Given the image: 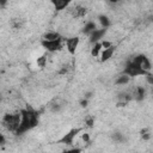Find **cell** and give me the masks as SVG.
Segmentation results:
<instances>
[{
	"mask_svg": "<svg viewBox=\"0 0 153 153\" xmlns=\"http://www.w3.org/2000/svg\"><path fill=\"white\" fill-rule=\"evenodd\" d=\"M6 1H7V0H0V5H1V6H5Z\"/></svg>",
	"mask_w": 153,
	"mask_h": 153,
	"instance_id": "28",
	"label": "cell"
},
{
	"mask_svg": "<svg viewBox=\"0 0 153 153\" xmlns=\"http://www.w3.org/2000/svg\"><path fill=\"white\" fill-rule=\"evenodd\" d=\"M80 132H82V128H73V129H71L67 134H65V135L59 140V142L60 144H65V145H73L74 138L78 135Z\"/></svg>",
	"mask_w": 153,
	"mask_h": 153,
	"instance_id": "4",
	"label": "cell"
},
{
	"mask_svg": "<svg viewBox=\"0 0 153 153\" xmlns=\"http://www.w3.org/2000/svg\"><path fill=\"white\" fill-rule=\"evenodd\" d=\"M98 19H99V23L102 24V26L103 28H109L110 26V21H109V18L107 17V16H99L98 17Z\"/></svg>",
	"mask_w": 153,
	"mask_h": 153,
	"instance_id": "17",
	"label": "cell"
},
{
	"mask_svg": "<svg viewBox=\"0 0 153 153\" xmlns=\"http://www.w3.org/2000/svg\"><path fill=\"white\" fill-rule=\"evenodd\" d=\"M96 29H97V26H96V24H94L93 22H87L86 25H85L84 29H83V32H84V34H91V32L94 31Z\"/></svg>",
	"mask_w": 153,
	"mask_h": 153,
	"instance_id": "14",
	"label": "cell"
},
{
	"mask_svg": "<svg viewBox=\"0 0 153 153\" xmlns=\"http://www.w3.org/2000/svg\"><path fill=\"white\" fill-rule=\"evenodd\" d=\"M102 48H103V47H102V43H99V42L94 43V46H93V47H92V49H91V55H92L93 57H97Z\"/></svg>",
	"mask_w": 153,
	"mask_h": 153,
	"instance_id": "15",
	"label": "cell"
},
{
	"mask_svg": "<svg viewBox=\"0 0 153 153\" xmlns=\"http://www.w3.org/2000/svg\"><path fill=\"white\" fill-rule=\"evenodd\" d=\"M129 80H130V76L123 73V75H121V76H119V78H117L116 84L117 85H126V84L129 83Z\"/></svg>",
	"mask_w": 153,
	"mask_h": 153,
	"instance_id": "16",
	"label": "cell"
},
{
	"mask_svg": "<svg viewBox=\"0 0 153 153\" xmlns=\"http://www.w3.org/2000/svg\"><path fill=\"white\" fill-rule=\"evenodd\" d=\"M134 98H135L137 101H142L144 98H145V89L144 87H141V86H139V87H137L135 90H134Z\"/></svg>",
	"mask_w": 153,
	"mask_h": 153,
	"instance_id": "11",
	"label": "cell"
},
{
	"mask_svg": "<svg viewBox=\"0 0 153 153\" xmlns=\"http://www.w3.org/2000/svg\"><path fill=\"white\" fill-rule=\"evenodd\" d=\"M46 62H47L46 55H42L41 57H38V59H37V65L40 66V67H44V66H46Z\"/></svg>",
	"mask_w": 153,
	"mask_h": 153,
	"instance_id": "18",
	"label": "cell"
},
{
	"mask_svg": "<svg viewBox=\"0 0 153 153\" xmlns=\"http://www.w3.org/2000/svg\"><path fill=\"white\" fill-rule=\"evenodd\" d=\"M115 49H116V47L115 46H111L110 48H107V49H104V51L102 53V61L104 62V61H108L109 59H111L112 57V54H114V51H115Z\"/></svg>",
	"mask_w": 153,
	"mask_h": 153,
	"instance_id": "10",
	"label": "cell"
},
{
	"mask_svg": "<svg viewBox=\"0 0 153 153\" xmlns=\"http://www.w3.org/2000/svg\"><path fill=\"white\" fill-rule=\"evenodd\" d=\"M61 38L60 34L57 32H47L43 35V40H47V41H53V40H59Z\"/></svg>",
	"mask_w": 153,
	"mask_h": 153,
	"instance_id": "13",
	"label": "cell"
},
{
	"mask_svg": "<svg viewBox=\"0 0 153 153\" xmlns=\"http://www.w3.org/2000/svg\"><path fill=\"white\" fill-rule=\"evenodd\" d=\"M0 145H1V146L5 145V138H4V135L0 137Z\"/></svg>",
	"mask_w": 153,
	"mask_h": 153,
	"instance_id": "25",
	"label": "cell"
},
{
	"mask_svg": "<svg viewBox=\"0 0 153 153\" xmlns=\"http://www.w3.org/2000/svg\"><path fill=\"white\" fill-rule=\"evenodd\" d=\"M133 61L135 62L137 65H139V66H140L142 69H145L146 72L151 71V68H152L149 60L147 59V57H146L145 55H138V56H135V57L133 59Z\"/></svg>",
	"mask_w": 153,
	"mask_h": 153,
	"instance_id": "6",
	"label": "cell"
},
{
	"mask_svg": "<svg viewBox=\"0 0 153 153\" xmlns=\"http://www.w3.org/2000/svg\"><path fill=\"white\" fill-rule=\"evenodd\" d=\"M110 1H111V3H119L120 0H110Z\"/></svg>",
	"mask_w": 153,
	"mask_h": 153,
	"instance_id": "29",
	"label": "cell"
},
{
	"mask_svg": "<svg viewBox=\"0 0 153 153\" xmlns=\"http://www.w3.org/2000/svg\"><path fill=\"white\" fill-rule=\"evenodd\" d=\"M86 14V9L83 6H75L73 9V17H84Z\"/></svg>",
	"mask_w": 153,
	"mask_h": 153,
	"instance_id": "12",
	"label": "cell"
},
{
	"mask_svg": "<svg viewBox=\"0 0 153 153\" xmlns=\"http://www.w3.org/2000/svg\"><path fill=\"white\" fill-rule=\"evenodd\" d=\"M140 134H141V138L144 139V140H148L149 139V133H148V129H142L141 132H140Z\"/></svg>",
	"mask_w": 153,
	"mask_h": 153,
	"instance_id": "19",
	"label": "cell"
},
{
	"mask_svg": "<svg viewBox=\"0 0 153 153\" xmlns=\"http://www.w3.org/2000/svg\"><path fill=\"white\" fill-rule=\"evenodd\" d=\"M61 40L62 38H59V40H53V41H47L43 40L41 42L42 47L46 48L48 51H56V50H60L61 49Z\"/></svg>",
	"mask_w": 153,
	"mask_h": 153,
	"instance_id": "5",
	"label": "cell"
},
{
	"mask_svg": "<svg viewBox=\"0 0 153 153\" xmlns=\"http://www.w3.org/2000/svg\"><path fill=\"white\" fill-rule=\"evenodd\" d=\"M21 112H22V122H21L19 128L16 132L17 135H22V134H24L29 129L36 127L37 123H38V115H37V112L32 108H30L29 105L26 107V109L21 110Z\"/></svg>",
	"mask_w": 153,
	"mask_h": 153,
	"instance_id": "1",
	"label": "cell"
},
{
	"mask_svg": "<svg viewBox=\"0 0 153 153\" xmlns=\"http://www.w3.org/2000/svg\"><path fill=\"white\" fill-rule=\"evenodd\" d=\"M111 46H112V43H111V42H109V41H103V42H102V47H103L104 49L110 48Z\"/></svg>",
	"mask_w": 153,
	"mask_h": 153,
	"instance_id": "22",
	"label": "cell"
},
{
	"mask_svg": "<svg viewBox=\"0 0 153 153\" xmlns=\"http://www.w3.org/2000/svg\"><path fill=\"white\" fill-rule=\"evenodd\" d=\"M85 122H86V126H87V127H92L93 123H94V120H93V117H87Z\"/></svg>",
	"mask_w": 153,
	"mask_h": 153,
	"instance_id": "21",
	"label": "cell"
},
{
	"mask_svg": "<svg viewBox=\"0 0 153 153\" xmlns=\"http://www.w3.org/2000/svg\"><path fill=\"white\" fill-rule=\"evenodd\" d=\"M72 0H51V4L54 5L56 11H62L64 9H66Z\"/></svg>",
	"mask_w": 153,
	"mask_h": 153,
	"instance_id": "9",
	"label": "cell"
},
{
	"mask_svg": "<svg viewBox=\"0 0 153 153\" xmlns=\"http://www.w3.org/2000/svg\"><path fill=\"white\" fill-rule=\"evenodd\" d=\"M105 28H103V29H96L94 31H92L91 34H90V42L91 43H97L101 38L104 36V34H105Z\"/></svg>",
	"mask_w": 153,
	"mask_h": 153,
	"instance_id": "7",
	"label": "cell"
},
{
	"mask_svg": "<svg viewBox=\"0 0 153 153\" xmlns=\"http://www.w3.org/2000/svg\"><path fill=\"white\" fill-rule=\"evenodd\" d=\"M87 104H89V99L84 98V99H82V101H80V105H82L83 108H86V107H87Z\"/></svg>",
	"mask_w": 153,
	"mask_h": 153,
	"instance_id": "23",
	"label": "cell"
},
{
	"mask_svg": "<svg viewBox=\"0 0 153 153\" xmlns=\"http://www.w3.org/2000/svg\"><path fill=\"white\" fill-rule=\"evenodd\" d=\"M66 73H67V67H65V68L59 71V74H66Z\"/></svg>",
	"mask_w": 153,
	"mask_h": 153,
	"instance_id": "26",
	"label": "cell"
},
{
	"mask_svg": "<svg viewBox=\"0 0 153 153\" xmlns=\"http://www.w3.org/2000/svg\"><path fill=\"white\" fill-rule=\"evenodd\" d=\"M83 140H84L85 142H89V141H90V135H89L87 133H84V134H83Z\"/></svg>",
	"mask_w": 153,
	"mask_h": 153,
	"instance_id": "24",
	"label": "cell"
},
{
	"mask_svg": "<svg viewBox=\"0 0 153 153\" xmlns=\"http://www.w3.org/2000/svg\"><path fill=\"white\" fill-rule=\"evenodd\" d=\"M92 97V92H87V93H85V98L86 99H90Z\"/></svg>",
	"mask_w": 153,
	"mask_h": 153,
	"instance_id": "27",
	"label": "cell"
},
{
	"mask_svg": "<svg viewBox=\"0 0 153 153\" xmlns=\"http://www.w3.org/2000/svg\"><path fill=\"white\" fill-rule=\"evenodd\" d=\"M112 139H114L115 141H119V142H122V141H123V137H122V134H120V133H114Z\"/></svg>",
	"mask_w": 153,
	"mask_h": 153,
	"instance_id": "20",
	"label": "cell"
},
{
	"mask_svg": "<svg viewBox=\"0 0 153 153\" xmlns=\"http://www.w3.org/2000/svg\"><path fill=\"white\" fill-rule=\"evenodd\" d=\"M22 122V112H16V114H7L3 119V124L6 127L10 132H17V129L21 126Z\"/></svg>",
	"mask_w": 153,
	"mask_h": 153,
	"instance_id": "2",
	"label": "cell"
},
{
	"mask_svg": "<svg viewBox=\"0 0 153 153\" xmlns=\"http://www.w3.org/2000/svg\"><path fill=\"white\" fill-rule=\"evenodd\" d=\"M123 73L127 74V75H129V76H138V75H146L147 74V72L145 69H142L139 65H137L133 60H130V61L127 62Z\"/></svg>",
	"mask_w": 153,
	"mask_h": 153,
	"instance_id": "3",
	"label": "cell"
},
{
	"mask_svg": "<svg viewBox=\"0 0 153 153\" xmlns=\"http://www.w3.org/2000/svg\"><path fill=\"white\" fill-rule=\"evenodd\" d=\"M78 44H79V38L78 37H72V38H68L66 41V46H67V49L69 51V54H74L76 48H78Z\"/></svg>",
	"mask_w": 153,
	"mask_h": 153,
	"instance_id": "8",
	"label": "cell"
}]
</instances>
